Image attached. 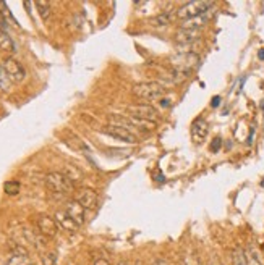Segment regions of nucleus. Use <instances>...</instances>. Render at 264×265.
<instances>
[{
	"instance_id": "7ed1b4c3",
	"label": "nucleus",
	"mask_w": 264,
	"mask_h": 265,
	"mask_svg": "<svg viewBox=\"0 0 264 265\" xmlns=\"http://www.w3.org/2000/svg\"><path fill=\"white\" fill-rule=\"evenodd\" d=\"M171 63L174 66L175 71H180L185 74H190L193 70H196L200 66V57H198L195 52H180L178 55L172 57Z\"/></svg>"
},
{
	"instance_id": "2eb2a0df",
	"label": "nucleus",
	"mask_w": 264,
	"mask_h": 265,
	"mask_svg": "<svg viewBox=\"0 0 264 265\" xmlns=\"http://www.w3.org/2000/svg\"><path fill=\"white\" fill-rule=\"evenodd\" d=\"M55 222H57V223L62 226V228H63V230H67V231H75V230L78 228V225L75 223V222H73V220L70 219V217H68L67 214H65L63 210L55 214Z\"/></svg>"
},
{
	"instance_id": "0eeeda50",
	"label": "nucleus",
	"mask_w": 264,
	"mask_h": 265,
	"mask_svg": "<svg viewBox=\"0 0 264 265\" xmlns=\"http://www.w3.org/2000/svg\"><path fill=\"white\" fill-rule=\"evenodd\" d=\"M36 226H37V230H39V233L42 236H45V238H54V236L57 234V231H59V223L49 215H39L37 217Z\"/></svg>"
},
{
	"instance_id": "4be33fe9",
	"label": "nucleus",
	"mask_w": 264,
	"mask_h": 265,
	"mask_svg": "<svg viewBox=\"0 0 264 265\" xmlns=\"http://www.w3.org/2000/svg\"><path fill=\"white\" fill-rule=\"evenodd\" d=\"M0 31L8 33V20L4 16V13L0 12Z\"/></svg>"
},
{
	"instance_id": "a211bd4d",
	"label": "nucleus",
	"mask_w": 264,
	"mask_h": 265,
	"mask_svg": "<svg viewBox=\"0 0 264 265\" xmlns=\"http://www.w3.org/2000/svg\"><path fill=\"white\" fill-rule=\"evenodd\" d=\"M10 89H12V80L8 78V74L2 68V65H0V91H2V92H8Z\"/></svg>"
},
{
	"instance_id": "f257e3e1",
	"label": "nucleus",
	"mask_w": 264,
	"mask_h": 265,
	"mask_svg": "<svg viewBox=\"0 0 264 265\" xmlns=\"http://www.w3.org/2000/svg\"><path fill=\"white\" fill-rule=\"evenodd\" d=\"M45 186L51 189L52 193L57 194H70L73 193V186L75 183L71 179L60 172H51L45 175Z\"/></svg>"
},
{
	"instance_id": "b1692460",
	"label": "nucleus",
	"mask_w": 264,
	"mask_h": 265,
	"mask_svg": "<svg viewBox=\"0 0 264 265\" xmlns=\"http://www.w3.org/2000/svg\"><path fill=\"white\" fill-rule=\"evenodd\" d=\"M92 265H110L106 259H96L92 262Z\"/></svg>"
},
{
	"instance_id": "393cba45",
	"label": "nucleus",
	"mask_w": 264,
	"mask_h": 265,
	"mask_svg": "<svg viewBox=\"0 0 264 265\" xmlns=\"http://www.w3.org/2000/svg\"><path fill=\"white\" fill-rule=\"evenodd\" d=\"M219 103H221V97H219V96L212 99V107H218Z\"/></svg>"
},
{
	"instance_id": "f3484780",
	"label": "nucleus",
	"mask_w": 264,
	"mask_h": 265,
	"mask_svg": "<svg viewBox=\"0 0 264 265\" xmlns=\"http://www.w3.org/2000/svg\"><path fill=\"white\" fill-rule=\"evenodd\" d=\"M171 21H172L171 13L164 12V13H159L154 18H151V20H149V26H153V28H165V26L171 24Z\"/></svg>"
},
{
	"instance_id": "20e7f679",
	"label": "nucleus",
	"mask_w": 264,
	"mask_h": 265,
	"mask_svg": "<svg viewBox=\"0 0 264 265\" xmlns=\"http://www.w3.org/2000/svg\"><path fill=\"white\" fill-rule=\"evenodd\" d=\"M133 94H135V97L145 99V100H157L165 94V88L156 81L139 83V84H135Z\"/></svg>"
},
{
	"instance_id": "412c9836",
	"label": "nucleus",
	"mask_w": 264,
	"mask_h": 265,
	"mask_svg": "<svg viewBox=\"0 0 264 265\" xmlns=\"http://www.w3.org/2000/svg\"><path fill=\"white\" fill-rule=\"evenodd\" d=\"M4 189L8 196H15V194L20 193V183H18L16 179H10V181H7L4 184Z\"/></svg>"
},
{
	"instance_id": "6e6552de",
	"label": "nucleus",
	"mask_w": 264,
	"mask_h": 265,
	"mask_svg": "<svg viewBox=\"0 0 264 265\" xmlns=\"http://www.w3.org/2000/svg\"><path fill=\"white\" fill-rule=\"evenodd\" d=\"M104 132L112 138H115L118 141H124V143H128V144H135L136 143V136L133 131H130L124 126H118V125H107L104 128Z\"/></svg>"
},
{
	"instance_id": "4468645a",
	"label": "nucleus",
	"mask_w": 264,
	"mask_h": 265,
	"mask_svg": "<svg viewBox=\"0 0 264 265\" xmlns=\"http://www.w3.org/2000/svg\"><path fill=\"white\" fill-rule=\"evenodd\" d=\"M245 255H247L248 265H264V257L258 248L254 246H248L247 251H245Z\"/></svg>"
},
{
	"instance_id": "aec40b11",
	"label": "nucleus",
	"mask_w": 264,
	"mask_h": 265,
	"mask_svg": "<svg viewBox=\"0 0 264 265\" xmlns=\"http://www.w3.org/2000/svg\"><path fill=\"white\" fill-rule=\"evenodd\" d=\"M36 8L39 10V15L42 20H49L51 18V4L49 2H36Z\"/></svg>"
},
{
	"instance_id": "a878e982",
	"label": "nucleus",
	"mask_w": 264,
	"mask_h": 265,
	"mask_svg": "<svg viewBox=\"0 0 264 265\" xmlns=\"http://www.w3.org/2000/svg\"><path fill=\"white\" fill-rule=\"evenodd\" d=\"M153 265H167V262L164 259H156Z\"/></svg>"
},
{
	"instance_id": "5701e85b",
	"label": "nucleus",
	"mask_w": 264,
	"mask_h": 265,
	"mask_svg": "<svg viewBox=\"0 0 264 265\" xmlns=\"http://www.w3.org/2000/svg\"><path fill=\"white\" fill-rule=\"evenodd\" d=\"M221 146H222V139L221 138H215L214 141H212V143H211V150H212V152H218V150L221 149Z\"/></svg>"
},
{
	"instance_id": "9d476101",
	"label": "nucleus",
	"mask_w": 264,
	"mask_h": 265,
	"mask_svg": "<svg viewBox=\"0 0 264 265\" xmlns=\"http://www.w3.org/2000/svg\"><path fill=\"white\" fill-rule=\"evenodd\" d=\"M63 212L67 214L78 226H81L84 222H86V210H84V207L81 204H78L77 201H75V199H73V201H70V202H67Z\"/></svg>"
},
{
	"instance_id": "6ab92c4d",
	"label": "nucleus",
	"mask_w": 264,
	"mask_h": 265,
	"mask_svg": "<svg viewBox=\"0 0 264 265\" xmlns=\"http://www.w3.org/2000/svg\"><path fill=\"white\" fill-rule=\"evenodd\" d=\"M232 265H248L247 255H245V251L237 248L232 254Z\"/></svg>"
},
{
	"instance_id": "bb28decb",
	"label": "nucleus",
	"mask_w": 264,
	"mask_h": 265,
	"mask_svg": "<svg viewBox=\"0 0 264 265\" xmlns=\"http://www.w3.org/2000/svg\"><path fill=\"white\" fill-rule=\"evenodd\" d=\"M259 59H261V60H264V49H262V50H259Z\"/></svg>"
},
{
	"instance_id": "f03ea898",
	"label": "nucleus",
	"mask_w": 264,
	"mask_h": 265,
	"mask_svg": "<svg viewBox=\"0 0 264 265\" xmlns=\"http://www.w3.org/2000/svg\"><path fill=\"white\" fill-rule=\"evenodd\" d=\"M212 7H214L212 2H188L178 8V10L175 12V16L178 18V20L190 21V20H195V18L207 13L209 12V8H212Z\"/></svg>"
},
{
	"instance_id": "cd10ccee",
	"label": "nucleus",
	"mask_w": 264,
	"mask_h": 265,
	"mask_svg": "<svg viewBox=\"0 0 264 265\" xmlns=\"http://www.w3.org/2000/svg\"><path fill=\"white\" fill-rule=\"evenodd\" d=\"M117 265H127V263H125V262H118Z\"/></svg>"
},
{
	"instance_id": "1a4fd4ad",
	"label": "nucleus",
	"mask_w": 264,
	"mask_h": 265,
	"mask_svg": "<svg viewBox=\"0 0 264 265\" xmlns=\"http://www.w3.org/2000/svg\"><path fill=\"white\" fill-rule=\"evenodd\" d=\"M130 115L146 120V121H153V123L159 120V112L153 105H149V103H139V105L130 107Z\"/></svg>"
},
{
	"instance_id": "dca6fc26",
	"label": "nucleus",
	"mask_w": 264,
	"mask_h": 265,
	"mask_svg": "<svg viewBox=\"0 0 264 265\" xmlns=\"http://www.w3.org/2000/svg\"><path fill=\"white\" fill-rule=\"evenodd\" d=\"M0 50L8 52V54L16 52V45H15L13 39L10 37V34L4 33V31H0Z\"/></svg>"
},
{
	"instance_id": "39448f33",
	"label": "nucleus",
	"mask_w": 264,
	"mask_h": 265,
	"mask_svg": "<svg viewBox=\"0 0 264 265\" xmlns=\"http://www.w3.org/2000/svg\"><path fill=\"white\" fill-rule=\"evenodd\" d=\"M75 201L81 204L84 210H94L99 204V196L91 188H81L75 193Z\"/></svg>"
},
{
	"instance_id": "f8f14e48",
	"label": "nucleus",
	"mask_w": 264,
	"mask_h": 265,
	"mask_svg": "<svg viewBox=\"0 0 264 265\" xmlns=\"http://www.w3.org/2000/svg\"><path fill=\"white\" fill-rule=\"evenodd\" d=\"M207 131H209V126H207V121L203 118H198L193 121L191 125V136L196 143H201V141L207 136Z\"/></svg>"
},
{
	"instance_id": "9b49d317",
	"label": "nucleus",
	"mask_w": 264,
	"mask_h": 265,
	"mask_svg": "<svg viewBox=\"0 0 264 265\" xmlns=\"http://www.w3.org/2000/svg\"><path fill=\"white\" fill-rule=\"evenodd\" d=\"M5 265H34V263L31 262L28 251L25 248H21V246H18V248L13 249L12 255L8 257Z\"/></svg>"
},
{
	"instance_id": "423d86ee",
	"label": "nucleus",
	"mask_w": 264,
	"mask_h": 265,
	"mask_svg": "<svg viewBox=\"0 0 264 265\" xmlns=\"http://www.w3.org/2000/svg\"><path fill=\"white\" fill-rule=\"evenodd\" d=\"M2 68L8 74V78L12 80V83H21L25 80V76H26L25 66L18 60L12 59V57H8V59H5L2 62Z\"/></svg>"
},
{
	"instance_id": "ddd939ff",
	"label": "nucleus",
	"mask_w": 264,
	"mask_h": 265,
	"mask_svg": "<svg viewBox=\"0 0 264 265\" xmlns=\"http://www.w3.org/2000/svg\"><path fill=\"white\" fill-rule=\"evenodd\" d=\"M200 37V31H191V30H183L180 28V31L177 34V41L180 45H191L195 41H198Z\"/></svg>"
}]
</instances>
